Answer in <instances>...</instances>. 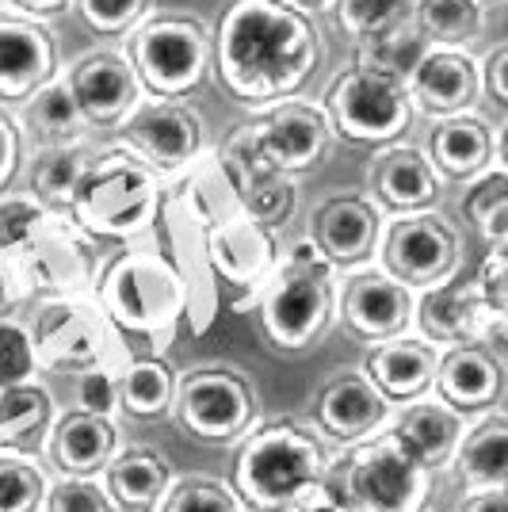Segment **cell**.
Instances as JSON below:
<instances>
[{
  "mask_svg": "<svg viewBox=\"0 0 508 512\" xmlns=\"http://www.w3.org/2000/svg\"><path fill=\"white\" fill-rule=\"evenodd\" d=\"M207 253H211L218 287L230 291L233 310H253L260 287L276 272L283 245L276 230L253 222L249 214H237L230 222H218L207 230Z\"/></svg>",
  "mask_w": 508,
  "mask_h": 512,
  "instance_id": "obj_15",
  "label": "cell"
},
{
  "mask_svg": "<svg viewBox=\"0 0 508 512\" xmlns=\"http://www.w3.org/2000/svg\"><path fill=\"white\" fill-rule=\"evenodd\" d=\"M211 65L241 104H272L310 85L321 65L314 12L287 0H230L211 31Z\"/></svg>",
  "mask_w": 508,
  "mask_h": 512,
  "instance_id": "obj_1",
  "label": "cell"
},
{
  "mask_svg": "<svg viewBox=\"0 0 508 512\" xmlns=\"http://www.w3.org/2000/svg\"><path fill=\"white\" fill-rule=\"evenodd\" d=\"M436 360H440L436 344L402 333V337L371 344L360 371L375 383V390L390 406H405V402H417V398H424L432 390Z\"/></svg>",
  "mask_w": 508,
  "mask_h": 512,
  "instance_id": "obj_27",
  "label": "cell"
},
{
  "mask_svg": "<svg viewBox=\"0 0 508 512\" xmlns=\"http://www.w3.org/2000/svg\"><path fill=\"white\" fill-rule=\"evenodd\" d=\"M421 150L444 184H466L470 176L505 161V123L474 111L444 115L432 119Z\"/></svg>",
  "mask_w": 508,
  "mask_h": 512,
  "instance_id": "obj_20",
  "label": "cell"
},
{
  "mask_svg": "<svg viewBox=\"0 0 508 512\" xmlns=\"http://www.w3.org/2000/svg\"><path fill=\"white\" fill-rule=\"evenodd\" d=\"M35 367L50 375H81L88 367H127L123 333L96 295H46L27 321Z\"/></svg>",
  "mask_w": 508,
  "mask_h": 512,
  "instance_id": "obj_7",
  "label": "cell"
},
{
  "mask_svg": "<svg viewBox=\"0 0 508 512\" xmlns=\"http://www.w3.org/2000/svg\"><path fill=\"white\" fill-rule=\"evenodd\" d=\"M237 195H241V211L249 214L253 222H260V226H268V230H279L295 214V203H298L295 176L276 169L256 172L249 180H241Z\"/></svg>",
  "mask_w": 508,
  "mask_h": 512,
  "instance_id": "obj_40",
  "label": "cell"
},
{
  "mask_svg": "<svg viewBox=\"0 0 508 512\" xmlns=\"http://www.w3.org/2000/svg\"><path fill=\"white\" fill-rule=\"evenodd\" d=\"M127 54L146 92L184 100L211 73V27L188 12H157L130 31Z\"/></svg>",
  "mask_w": 508,
  "mask_h": 512,
  "instance_id": "obj_8",
  "label": "cell"
},
{
  "mask_svg": "<svg viewBox=\"0 0 508 512\" xmlns=\"http://www.w3.org/2000/svg\"><path fill=\"white\" fill-rule=\"evenodd\" d=\"M73 8L81 12V23L88 31L104 39H119L146 20L153 0H73Z\"/></svg>",
  "mask_w": 508,
  "mask_h": 512,
  "instance_id": "obj_45",
  "label": "cell"
},
{
  "mask_svg": "<svg viewBox=\"0 0 508 512\" xmlns=\"http://www.w3.org/2000/svg\"><path fill=\"white\" fill-rule=\"evenodd\" d=\"M157 222L165 226V241H169V264L176 268V276L184 283L188 295V325L195 337H203L214 325L218 302H222V287L211 268V253H207V226L195 218L188 203L180 195L165 188L161 207H157Z\"/></svg>",
  "mask_w": 508,
  "mask_h": 512,
  "instance_id": "obj_14",
  "label": "cell"
},
{
  "mask_svg": "<svg viewBox=\"0 0 508 512\" xmlns=\"http://www.w3.org/2000/svg\"><path fill=\"white\" fill-rule=\"evenodd\" d=\"M58 211H50L46 203H39L31 192L20 195H0V253L20 260L27 253V245L43 234V226Z\"/></svg>",
  "mask_w": 508,
  "mask_h": 512,
  "instance_id": "obj_43",
  "label": "cell"
},
{
  "mask_svg": "<svg viewBox=\"0 0 508 512\" xmlns=\"http://www.w3.org/2000/svg\"><path fill=\"white\" fill-rule=\"evenodd\" d=\"M413 111L424 119L459 115L478 104V62L459 46H428L405 77Z\"/></svg>",
  "mask_w": 508,
  "mask_h": 512,
  "instance_id": "obj_24",
  "label": "cell"
},
{
  "mask_svg": "<svg viewBox=\"0 0 508 512\" xmlns=\"http://www.w3.org/2000/svg\"><path fill=\"white\" fill-rule=\"evenodd\" d=\"M23 157H27V138H23L16 115H8L0 107V192H8V184L20 176Z\"/></svg>",
  "mask_w": 508,
  "mask_h": 512,
  "instance_id": "obj_51",
  "label": "cell"
},
{
  "mask_svg": "<svg viewBox=\"0 0 508 512\" xmlns=\"http://www.w3.org/2000/svg\"><path fill=\"white\" fill-rule=\"evenodd\" d=\"M119 425L111 417L73 409L54 421L46 436V459L65 478H96L107 467V459L119 451Z\"/></svg>",
  "mask_w": 508,
  "mask_h": 512,
  "instance_id": "obj_28",
  "label": "cell"
},
{
  "mask_svg": "<svg viewBox=\"0 0 508 512\" xmlns=\"http://www.w3.org/2000/svg\"><path fill=\"white\" fill-rule=\"evenodd\" d=\"M505 69H508V46L505 43H497L486 58L478 62V96H486L497 115H505V111H508Z\"/></svg>",
  "mask_w": 508,
  "mask_h": 512,
  "instance_id": "obj_50",
  "label": "cell"
},
{
  "mask_svg": "<svg viewBox=\"0 0 508 512\" xmlns=\"http://www.w3.org/2000/svg\"><path fill=\"white\" fill-rule=\"evenodd\" d=\"M119 375L123 367H88L77 379V409L100 413V417H115L119 413Z\"/></svg>",
  "mask_w": 508,
  "mask_h": 512,
  "instance_id": "obj_48",
  "label": "cell"
},
{
  "mask_svg": "<svg viewBox=\"0 0 508 512\" xmlns=\"http://www.w3.org/2000/svg\"><path fill=\"white\" fill-rule=\"evenodd\" d=\"M54 428V398L39 383L0 390V451H39Z\"/></svg>",
  "mask_w": 508,
  "mask_h": 512,
  "instance_id": "obj_34",
  "label": "cell"
},
{
  "mask_svg": "<svg viewBox=\"0 0 508 512\" xmlns=\"http://www.w3.org/2000/svg\"><path fill=\"white\" fill-rule=\"evenodd\" d=\"M375 260L386 276L424 291V287H436L455 276V268L463 260V241L436 207L390 214L382 222Z\"/></svg>",
  "mask_w": 508,
  "mask_h": 512,
  "instance_id": "obj_11",
  "label": "cell"
},
{
  "mask_svg": "<svg viewBox=\"0 0 508 512\" xmlns=\"http://www.w3.org/2000/svg\"><path fill=\"white\" fill-rule=\"evenodd\" d=\"M100 474H104V490L115 512H157L172 482L169 459L146 444L119 448Z\"/></svg>",
  "mask_w": 508,
  "mask_h": 512,
  "instance_id": "obj_29",
  "label": "cell"
},
{
  "mask_svg": "<svg viewBox=\"0 0 508 512\" xmlns=\"http://www.w3.org/2000/svg\"><path fill=\"white\" fill-rule=\"evenodd\" d=\"M455 482L466 490H482V486H505L508 474V417L493 406L478 417V425L459 436L455 455Z\"/></svg>",
  "mask_w": 508,
  "mask_h": 512,
  "instance_id": "obj_32",
  "label": "cell"
},
{
  "mask_svg": "<svg viewBox=\"0 0 508 512\" xmlns=\"http://www.w3.org/2000/svg\"><path fill=\"white\" fill-rule=\"evenodd\" d=\"M85 142H62V146H39L31 165H27V192L39 203H46L50 211L65 214L69 195L77 188V176L88 161Z\"/></svg>",
  "mask_w": 508,
  "mask_h": 512,
  "instance_id": "obj_37",
  "label": "cell"
},
{
  "mask_svg": "<svg viewBox=\"0 0 508 512\" xmlns=\"http://www.w3.org/2000/svg\"><path fill=\"white\" fill-rule=\"evenodd\" d=\"M165 195V176L149 169L127 146L88 153L65 214L92 241H142L157 226V207Z\"/></svg>",
  "mask_w": 508,
  "mask_h": 512,
  "instance_id": "obj_5",
  "label": "cell"
},
{
  "mask_svg": "<svg viewBox=\"0 0 508 512\" xmlns=\"http://www.w3.org/2000/svg\"><path fill=\"white\" fill-rule=\"evenodd\" d=\"M35 371H39V367H35V352H31L27 325L0 318V390H4V386L27 383Z\"/></svg>",
  "mask_w": 508,
  "mask_h": 512,
  "instance_id": "obj_47",
  "label": "cell"
},
{
  "mask_svg": "<svg viewBox=\"0 0 508 512\" xmlns=\"http://www.w3.org/2000/svg\"><path fill=\"white\" fill-rule=\"evenodd\" d=\"M16 264L23 268V279L31 291L88 295L96 283V272H100V253H96V241L69 214H54Z\"/></svg>",
  "mask_w": 508,
  "mask_h": 512,
  "instance_id": "obj_17",
  "label": "cell"
},
{
  "mask_svg": "<svg viewBox=\"0 0 508 512\" xmlns=\"http://www.w3.org/2000/svg\"><path fill=\"white\" fill-rule=\"evenodd\" d=\"M478 4H482V8H486V12H501V8H505L508 0H478Z\"/></svg>",
  "mask_w": 508,
  "mask_h": 512,
  "instance_id": "obj_57",
  "label": "cell"
},
{
  "mask_svg": "<svg viewBox=\"0 0 508 512\" xmlns=\"http://www.w3.org/2000/svg\"><path fill=\"white\" fill-rule=\"evenodd\" d=\"M428 50L421 27L413 23V12L398 23H386L379 31L363 35L352 43V54H356V65H367V69H379L386 77H398L405 81L413 73V65L421 62V54Z\"/></svg>",
  "mask_w": 508,
  "mask_h": 512,
  "instance_id": "obj_36",
  "label": "cell"
},
{
  "mask_svg": "<svg viewBox=\"0 0 508 512\" xmlns=\"http://www.w3.org/2000/svg\"><path fill=\"white\" fill-rule=\"evenodd\" d=\"M390 402L382 398L375 383L363 375L360 367H340L333 371L314 394V421L318 432L333 444H356L363 436L379 432L390 417Z\"/></svg>",
  "mask_w": 508,
  "mask_h": 512,
  "instance_id": "obj_23",
  "label": "cell"
},
{
  "mask_svg": "<svg viewBox=\"0 0 508 512\" xmlns=\"http://www.w3.org/2000/svg\"><path fill=\"white\" fill-rule=\"evenodd\" d=\"M62 77L85 123L96 130H115L130 115V107L146 96V85L130 54L115 46H96L88 54H77L69 65H62Z\"/></svg>",
  "mask_w": 508,
  "mask_h": 512,
  "instance_id": "obj_16",
  "label": "cell"
},
{
  "mask_svg": "<svg viewBox=\"0 0 508 512\" xmlns=\"http://www.w3.org/2000/svg\"><path fill=\"white\" fill-rule=\"evenodd\" d=\"M329 497L352 512H421L432 497V470L398 436H363L333 459Z\"/></svg>",
  "mask_w": 508,
  "mask_h": 512,
  "instance_id": "obj_6",
  "label": "cell"
},
{
  "mask_svg": "<svg viewBox=\"0 0 508 512\" xmlns=\"http://www.w3.org/2000/svg\"><path fill=\"white\" fill-rule=\"evenodd\" d=\"M46 470L27 451H0V512H43Z\"/></svg>",
  "mask_w": 508,
  "mask_h": 512,
  "instance_id": "obj_41",
  "label": "cell"
},
{
  "mask_svg": "<svg viewBox=\"0 0 508 512\" xmlns=\"http://www.w3.org/2000/svg\"><path fill=\"white\" fill-rule=\"evenodd\" d=\"M337 321L340 329L363 344L402 337L413 321V287L386 276L382 268H348L337 283Z\"/></svg>",
  "mask_w": 508,
  "mask_h": 512,
  "instance_id": "obj_18",
  "label": "cell"
},
{
  "mask_svg": "<svg viewBox=\"0 0 508 512\" xmlns=\"http://www.w3.org/2000/svg\"><path fill=\"white\" fill-rule=\"evenodd\" d=\"M16 123H20L27 146H35V150L39 146H62V142H85V134L92 130L77 100H73L69 85H65L62 69L43 88H35L27 100H20V119Z\"/></svg>",
  "mask_w": 508,
  "mask_h": 512,
  "instance_id": "obj_31",
  "label": "cell"
},
{
  "mask_svg": "<svg viewBox=\"0 0 508 512\" xmlns=\"http://www.w3.org/2000/svg\"><path fill=\"white\" fill-rule=\"evenodd\" d=\"M413 318L421 325V337L428 344H463L482 341L497 356H505V321L508 314H493L478 299L474 283H436L424 287L421 299L413 302Z\"/></svg>",
  "mask_w": 508,
  "mask_h": 512,
  "instance_id": "obj_19",
  "label": "cell"
},
{
  "mask_svg": "<svg viewBox=\"0 0 508 512\" xmlns=\"http://www.w3.org/2000/svg\"><path fill=\"white\" fill-rule=\"evenodd\" d=\"M367 184H371V199L379 203V211L390 214L428 211L444 195V180L428 165L424 150L405 146V142H390L375 153L367 169Z\"/></svg>",
  "mask_w": 508,
  "mask_h": 512,
  "instance_id": "obj_26",
  "label": "cell"
},
{
  "mask_svg": "<svg viewBox=\"0 0 508 512\" xmlns=\"http://www.w3.org/2000/svg\"><path fill=\"white\" fill-rule=\"evenodd\" d=\"M172 180H176L172 192L188 203L191 211H195V218H199L207 230L218 226V222H230V218H237V214H245L241 211L237 184H233V176L226 172L222 157H218L214 150H203L188 169L176 172Z\"/></svg>",
  "mask_w": 508,
  "mask_h": 512,
  "instance_id": "obj_33",
  "label": "cell"
},
{
  "mask_svg": "<svg viewBox=\"0 0 508 512\" xmlns=\"http://www.w3.org/2000/svg\"><path fill=\"white\" fill-rule=\"evenodd\" d=\"M62 69V50L46 20L0 12V100L20 104Z\"/></svg>",
  "mask_w": 508,
  "mask_h": 512,
  "instance_id": "obj_22",
  "label": "cell"
},
{
  "mask_svg": "<svg viewBox=\"0 0 508 512\" xmlns=\"http://www.w3.org/2000/svg\"><path fill=\"white\" fill-rule=\"evenodd\" d=\"M157 512H245L241 493L222 478L207 474H191L180 482H169V490L161 497Z\"/></svg>",
  "mask_w": 508,
  "mask_h": 512,
  "instance_id": "obj_42",
  "label": "cell"
},
{
  "mask_svg": "<svg viewBox=\"0 0 508 512\" xmlns=\"http://www.w3.org/2000/svg\"><path fill=\"white\" fill-rule=\"evenodd\" d=\"M432 386L440 402L455 413H486L501 406L505 394V356H497L482 341L447 344V352L436 360Z\"/></svg>",
  "mask_w": 508,
  "mask_h": 512,
  "instance_id": "obj_25",
  "label": "cell"
},
{
  "mask_svg": "<svg viewBox=\"0 0 508 512\" xmlns=\"http://www.w3.org/2000/svg\"><path fill=\"white\" fill-rule=\"evenodd\" d=\"M115 134H119V146L138 153L149 169H157L161 176L184 172L207 150V127H203L199 111L184 100L153 96V92H146L130 107V115L115 127Z\"/></svg>",
  "mask_w": 508,
  "mask_h": 512,
  "instance_id": "obj_12",
  "label": "cell"
},
{
  "mask_svg": "<svg viewBox=\"0 0 508 512\" xmlns=\"http://www.w3.org/2000/svg\"><path fill=\"white\" fill-rule=\"evenodd\" d=\"M463 218L474 226V234L486 245H505L508 241V169L505 161L489 165L486 172L466 180L463 203H459Z\"/></svg>",
  "mask_w": 508,
  "mask_h": 512,
  "instance_id": "obj_39",
  "label": "cell"
},
{
  "mask_svg": "<svg viewBox=\"0 0 508 512\" xmlns=\"http://www.w3.org/2000/svg\"><path fill=\"white\" fill-rule=\"evenodd\" d=\"M321 107L329 115L333 134L356 146L402 142L417 119L405 81L367 69V65H348L344 73H337Z\"/></svg>",
  "mask_w": 508,
  "mask_h": 512,
  "instance_id": "obj_9",
  "label": "cell"
},
{
  "mask_svg": "<svg viewBox=\"0 0 508 512\" xmlns=\"http://www.w3.org/2000/svg\"><path fill=\"white\" fill-rule=\"evenodd\" d=\"M245 512H260V509H249V505H245Z\"/></svg>",
  "mask_w": 508,
  "mask_h": 512,
  "instance_id": "obj_58",
  "label": "cell"
},
{
  "mask_svg": "<svg viewBox=\"0 0 508 512\" xmlns=\"http://www.w3.org/2000/svg\"><path fill=\"white\" fill-rule=\"evenodd\" d=\"M176 394V371L157 352L130 356L119 375V413L134 421H157L172 409Z\"/></svg>",
  "mask_w": 508,
  "mask_h": 512,
  "instance_id": "obj_35",
  "label": "cell"
},
{
  "mask_svg": "<svg viewBox=\"0 0 508 512\" xmlns=\"http://www.w3.org/2000/svg\"><path fill=\"white\" fill-rule=\"evenodd\" d=\"M459 512H508V490H505V486H482V490H466Z\"/></svg>",
  "mask_w": 508,
  "mask_h": 512,
  "instance_id": "obj_53",
  "label": "cell"
},
{
  "mask_svg": "<svg viewBox=\"0 0 508 512\" xmlns=\"http://www.w3.org/2000/svg\"><path fill=\"white\" fill-rule=\"evenodd\" d=\"M337 27L356 43L363 35L379 31L386 23H398L413 12V0H329Z\"/></svg>",
  "mask_w": 508,
  "mask_h": 512,
  "instance_id": "obj_44",
  "label": "cell"
},
{
  "mask_svg": "<svg viewBox=\"0 0 508 512\" xmlns=\"http://www.w3.org/2000/svg\"><path fill=\"white\" fill-rule=\"evenodd\" d=\"M43 512H115L107 490L96 478H65L46 486Z\"/></svg>",
  "mask_w": 508,
  "mask_h": 512,
  "instance_id": "obj_46",
  "label": "cell"
},
{
  "mask_svg": "<svg viewBox=\"0 0 508 512\" xmlns=\"http://www.w3.org/2000/svg\"><path fill=\"white\" fill-rule=\"evenodd\" d=\"M172 421L195 444H237L256 425L253 379L230 363H203L176 375Z\"/></svg>",
  "mask_w": 508,
  "mask_h": 512,
  "instance_id": "obj_10",
  "label": "cell"
},
{
  "mask_svg": "<svg viewBox=\"0 0 508 512\" xmlns=\"http://www.w3.org/2000/svg\"><path fill=\"white\" fill-rule=\"evenodd\" d=\"M256 333L279 356H306L337 321V268L310 237L279 256L276 272L253 302Z\"/></svg>",
  "mask_w": 508,
  "mask_h": 512,
  "instance_id": "obj_4",
  "label": "cell"
},
{
  "mask_svg": "<svg viewBox=\"0 0 508 512\" xmlns=\"http://www.w3.org/2000/svg\"><path fill=\"white\" fill-rule=\"evenodd\" d=\"M382 234V211L375 199L340 192L321 199L310 214V241L329 256L333 268H363L375 260Z\"/></svg>",
  "mask_w": 508,
  "mask_h": 512,
  "instance_id": "obj_21",
  "label": "cell"
},
{
  "mask_svg": "<svg viewBox=\"0 0 508 512\" xmlns=\"http://www.w3.org/2000/svg\"><path fill=\"white\" fill-rule=\"evenodd\" d=\"M287 4H295L302 12H321V8H329V0H287Z\"/></svg>",
  "mask_w": 508,
  "mask_h": 512,
  "instance_id": "obj_56",
  "label": "cell"
},
{
  "mask_svg": "<svg viewBox=\"0 0 508 512\" xmlns=\"http://www.w3.org/2000/svg\"><path fill=\"white\" fill-rule=\"evenodd\" d=\"M489 12L478 0H413V23L428 46H466L482 39Z\"/></svg>",
  "mask_w": 508,
  "mask_h": 512,
  "instance_id": "obj_38",
  "label": "cell"
},
{
  "mask_svg": "<svg viewBox=\"0 0 508 512\" xmlns=\"http://www.w3.org/2000/svg\"><path fill=\"white\" fill-rule=\"evenodd\" d=\"M333 448L318 428L279 417L268 425H253L237 440L233 455V490L249 509L295 512L329 497Z\"/></svg>",
  "mask_w": 508,
  "mask_h": 512,
  "instance_id": "obj_2",
  "label": "cell"
},
{
  "mask_svg": "<svg viewBox=\"0 0 508 512\" xmlns=\"http://www.w3.org/2000/svg\"><path fill=\"white\" fill-rule=\"evenodd\" d=\"M27 295H31V287H27V279H23V268L12 256L0 253V318H8Z\"/></svg>",
  "mask_w": 508,
  "mask_h": 512,
  "instance_id": "obj_52",
  "label": "cell"
},
{
  "mask_svg": "<svg viewBox=\"0 0 508 512\" xmlns=\"http://www.w3.org/2000/svg\"><path fill=\"white\" fill-rule=\"evenodd\" d=\"M295 512H352L348 505H340V501H333V497H321V501H314V505H302V509Z\"/></svg>",
  "mask_w": 508,
  "mask_h": 512,
  "instance_id": "obj_55",
  "label": "cell"
},
{
  "mask_svg": "<svg viewBox=\"0 0 508 512\" xmlns=\"http://www.w3.org/2000/svg\"><path fill=\"white\" fill-rule=\"evenodd\" d=\"M390 436H398L405 448L413 451V459L428 467L432 474L444 470L455 455V444L463 436V413H455L444 402H405L398 421L386 428Z\"/></svg>",
  "mask_w": 508,
  "mask_h": 512,
  "instance_id": "obj_30",
  "label": "cell"
},
{
  "mask_svg": "<svg viewBox=\"0 0 508 512\" xmlns=\"http://www.w3.org/2000/svg\"><path fill=\"white\" fill-rule=\"evenodd\" d=\"M12 12H23L31 20H58L73 8V0H8Z\"/></svg>",
  "mask_w": 508,
  "mask_h": 512,
  "instance_id": "obj_54",
  "label": "cell"
},
{
  "mask_svg": "<svg viewBox=\"0 0 508 512\" xmlns=\"http://www.w3.org/2000/svg\"><path fill=\"white\" fill-rule=\"evenodd\" d=\"M470 283L493 314H508V241L505 245H489L486 260H482L478 276Z\"/></svg>",
  "mask_w": 508,
  "mask_h": 512,
  "instance_id": "obj_49",
  "label": "cell"
},
{
  "mask_svg": "<svg viewBox=\"0 0 508 512\" xmlns=\"http://www.w3.org/2000/svg\"><path fill=\"white\" fill-rule=\"evenodd\" d=\"M92 295L123 337L142 341L157 356L176 341L180 321L188 318V295L165 249L142 241H127L100 264Z\"/></svg>",
  "mask_w": 508,
  "mask_h": 512,
  "instance_id": "obj_3",
  "label": "cell"
},
{
  "mask_svg": "<svg viewBox=\"0 0 508 512\" xmlns=\"http://www.w3.org/2000/svg\"><path fill=\"white\" fill-rule=\"evenodd\" d=\"M249 127H253L256 150L264 153V161L287 176L318 169L333 150V138H337L329 127L325 107L314 100H302L298 92L264 104Z\"/></svg>",
  "mask_w": 508,
  "mask_h": 512,
  "instance_id": "obj_13",
  "label": "cell"
}]
</instances>
